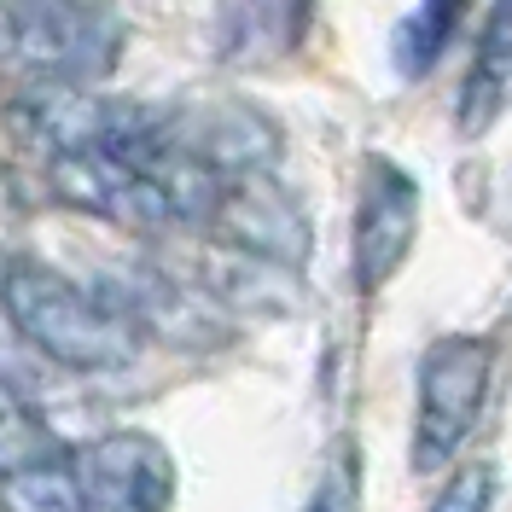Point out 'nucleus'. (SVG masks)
Returning a JSON list of instances; mask_svg holds the SVG:
<instances>
[{
    "label": "nucleus",
    "mask_w": 512,
    "mask_h": 512,
    "mask_svg": "<svg viewBox=\"0 0 512 512\" xmlns=\"http://www.w3.org/2000/svg\"><path fill=\"white\" fill-rule=\"evenodd\" d=\"M88 512H169L175 507V460L146 431H111L76 460Z\"/></svg>",
    "instance_id": "6e6552de"
},
{
    "label": "nucleus",
    "mask_w": 512,
    "mask_h": 512,
    "mask_svg": "<svg viewBox=\"0 0 512 512\" xmlns=\"http://www.w3.org/2000/svg\"><path fill=\"white\" fill-rule=\"evenodd\" d=\"M47 454H59L53 431L41 419H30L24 408L0 402V478L18 472V466H30V460H47Z\"/></svg>",
    "instance_id": "4468645a"
},
{
    "label": "nucleus",
    "mask_w": 512,
    "mask_h": 512,
    "mask_svg": "<svg viewBox=\"0 0 512 512\" xmlns=\"http://www.w3.org/2000/svg\"><path fill=\"white\" fill-rule=\"evenodd\" d=\"M309 30V0H222L216 53L227 64H274Z\"/></svg>",
    "instance_id": "9d476101"
},
{
    "label": "nucleus",
    "mask_w": 512,
    "mask_h": 512,
    "mask_svg": "<svg viewBox=\"0 0 512 512\" xmlns=\"http://www.w3.org/2000/svg\"><path fill=\"white\" fill-rule=\"evenodd\" d=\"M0 512H88L76 466L47 454V460H30V466L6 472L0 478Z\"/></svg>",
    "instance_id": "f8f14e48"
},
{
    "label": "nucleus",
    "mask_w": 512,
    "mask_h": 512,
    "mask_svg": "<svg viewBox=\"0 0 512 512\" xmlns=\"http://www.w3.org/2000/svg\"><path fill=\"white\" fill-rule=\"evenodd\" d=\"M419 233V187L402 163L390 158H367L361 175V198H355V239H350V262H355V286L373 291L390 286V274L408 262Z\"/></svg>",
    "instance_id": "0eeeda50"
},
{
    "label": "nucleus",
    "mask_w": 512,
    "mask_h": 512,
    "mask_svg": "<svg viewBox=\"0 0 512 512\" xmlns=\"http://www.w3.org/2000/svg\"><path fill=\"white\" fill-rule=\"evenodd\" d=\"M460 6L466 0H419V12L402 24L396 35V64L408 70V76H425L437 53L448 47V30H454V18H460Z\"/></svg>",
    "instance_id": "ddd939ff"
},
{
    "label": "nucleus",
    "mask_w": 512,
    "mask_h": 512,
    "mask_svg": "<svg viewBox=\"0 0 512 512\" xmlns=\"http://www.w3.org/2000/svg\"><path fill=\"white\" fill-rule=\"evenodd\" d=\"M512 111V0H489L478 53L460 88V134H483Z\"/></svg>",
    "instance_id": "9b49d317"
},
{
    "label": "nucleus",
    "mask_w": 512,
    "mask_h": 512,
    "mask_svg": "<svg viewBox=\"0 0 512 512\" xmlns=\"http://www.w3.org/2000/svg\"><path fill=\"white\" fill-rule=\"evenodd\" d=\"M303 512H355V472L350 466H332L326 483L315 489V501H309Z\"/></svg>",
    "instance_id": "dca6fc26"
},
{
    "label": "nucleus",
    "mask_w": 512,
    "mask_h": 512,
    "mask_svg": "<svg viewBox=\"0 0 512 512\" xmlns=\"http://www.w3.org/2000/svg\"><path fill=\"white\" fill-rule=\"evenodd\" d=\"M489 507H495V472L489 466H460L425 512H489Z\"/></svg>",
    "instance_id": "2eb2a0df"
},
{
    "label": "nucleus",
    "mask_w": 512,
    "mask_h": 512,
    "mask_svg": "<svg viewBox=\"0 0 512 512\" xmlns=\"http://www.w3.org/2000/svg\"><path fill=\"white\" fill-rule=\"evenodd\" d=\"M0 315L12 320V332L35 355L70 373H117L140 355L134 320L105 291L76 286L70 274L24 262V256L0 262Z\"/></svg>",
    "instance_id": "f257e3e1"
},
{
    "label": "nucleus",
    "mask_w": 512,
    "mask_h": 512,
    "mask_svg": "<svg viewBox=\"0 0 512 512\" xmlns=\"http://www.w3.org/2000/svg\"><path fill=\"white\" fill-rule=\"evenodd\" d=\"M210 233H222L239 256L280 274L309 262V216L274 175H227L210 210Z\"/></svg>",
    "instance_id": "423d86ee"
},
{
    "label": "nucleus",
    "mask_w": 512,
    "mask_h": 512,
    "mask_svg": "<svg viewBox=\"0 0 512 512\" xmlns=\"http://www.w3.org/2000/svg\"><path fill=\"white\" fill-rule=\"evenodd\" d=\"M18 128L35 146H47V158H76V152H134L163 128V117L82 82H35L18 99Z\"/></svg>",
    "instance_id": "20e7f679"
},
{
    "label": "nucleus",
    "mask_w": 512,
    "mask_h": 512,
    "mask_svg": "<svg viewBox=\"0 0 512 512\" xmlns=\"http://www.w3.org/2000/svg\"><path fill=\"white\" fill-rule=\"evenodd\" d=\"M12 0H0V64H12Z\"/></svg>",
    "instance_id": "f3484780"
},
{
    "label": "nucleus",
    "mask_w": 512,
    "mask_h": 512,
    "mask_svg": "<svg viewBox=\"0 0 512 512\" xmlns=\"http://www.w3.org/2000/svg\"><path fill=\"white\" fill-rule=\"evenodd\" d=\"M495 344L472 332H448L419 355V402H414V472L448 466L472 437L483 402H489Z\"/></svg>",
    "instance_id": "f03ea898"
},
{
    "label": "nucleus",
    "mask_w": 512,
    "mask_h": 512,
    "mask_svg": "<svg viewBox=\"0 0 512 512\" xmlns=\"http://www.w3.org/2000/svg\"><path fill=\"white\" fill-rule=\"evenodd\" d=\"M169 134L198 163H210L216 175H268V163L280 152L274 123L262 111H251V105H210L192 123H169Z\"/></svg>",
    "instance_id": "1a4fd4ad"
},
{
    "label": "nucleus",
    "mask_w": 512,
    "mask_h": 512,
    "mask_svg": "<svg viewBox=\"0 0 512 512\" xmlns=\"http://www.w3.org/2000/svg\"><path fill=\"white\" fill-rule=\"evenodd\" d=\"M146 146H134V152H76V158H53V192H59L64 204L99 216V222L134 227V233H163V227H175V210L163 198L158 175L140 158Z\"/></svg>",
    "instance_id": "39448f33"
},
{
    "label": "nucleus",
    "mask_w": 512,
    "mask_h": 512,
    "mask_svg": "<svg viewBox=\"0 0 512 512\" xmlns=\"http://www.w3.org/2000/svg\"><path fill=\"white\" fill-rule=\"evenodd\" d=\"M12 30V64L41 82L94 88L123 47V24L94 0H12Z\"/></svg>",
    "instance_id": "7ed1b4c3"
}]
</instances>
